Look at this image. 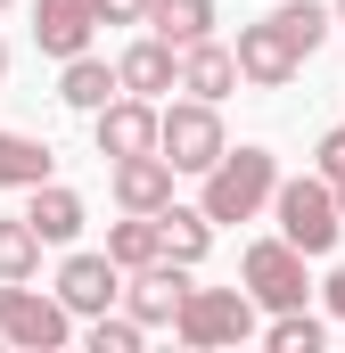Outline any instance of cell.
<instances>
[{
  "instance_id": "6da1fadb",
  "label": "cell",
  "mask_w": 345,
  "mask_h": 353,
  "mask_svg": "<svg viewBox=\"0 0 345 353\" xmlns=\"http://www.w3.org/2000/svg\"><path fill=\"white\" fill-rule=\"evenodd\" d=\"M329 33H337V25H329V8H321V0H279L271 17L239 25V41H230L239 83H255V90H288L296 74H304V58H313Z\"/></svg>"
},
{
  "instance_id": "7a4b0ae2",
  "label": "cell",
  "mask_w": 345,
  "mask_h": 353,
  "mask_svg": "<svg viewBox=\"0 0 345 353\" xmlns=\"http://www.w3.org/2000/svg\"><path fill=\"white\" fill-rule=\"evenodd\" d=\"M197 181H206L197 189V214L206 222H255L263 205H271V189H279V157L271 148H222Z\"/></svg>"
},
{
  "instance_id": "3957f363",
  "label": "cell",
  "mask_w": 345,
  "mask_h": 353,
  "mask_svg": "<svg viewBox=\"0 0 345 353\" xmlns=\"http://www.w3.org/2000/svg\"><path fill=\"white\" fill-rule=\"evenodd\" d=\"M172 337H181V345H197V353L247 345V337H255V296H247V288H181Z\"/></svg>"
},
{
  "instance_id": "277c9868",
  "label": "cell",
  "mask_w": 345,
  "mask_h": 353,
  "mask_svg": "<svg viewBox=\"0 0 345 353\" xmlns=\"http://www.w3.org/2000/svg\"><path fill=\"white\" fill-rule=\"evenodd\" d=\"M271 222H279V239H288L304 263H313V255H329V247L345 239L337 197H329V181H321V173H313V181H304V173L279 181V189H271Z\"/></svg>"
},
{
  "instance_id": "5b68a950",
  "label": "cell",
  "mask_w": 345,
  "mask_h": 353,
  "mask_svg": "<svg viewBox=\"0 0 345 353\" xmlns=\"http://www.w3.org/2000/svg\"><path fill=\"white\" fill-rule=\"evenodd\" d=\"M222 148H230V132H222V107L214 99H172V107H157V157H165L172 173H206Z\"/></svg>"
},
{
  "instance_id": "8992f818",
  "label": "cell",
  "mask_w": 345,
  "mask_h": 353,
  "mask_svg": "<svg viewBox=\"0 0 345 353\" xmlns=\"http://www.w3.org/2000/svg\"><path fill=\"white\" fill-rule=\"evenodd\" d=\"M0 337L25 345V353H58L75 337V312L58 296H41L33 279H0Z\"/></svg>"
},
{
  "instance_id": "52a82bcc",
  "label": "cell",
  "mask_w": 345,
  "mask_h": 353,
  "mask_svg": "<svg viewBox=\"0 0 345 353\" xmlns=\"http://www.w3.org/2000/svg\"><path fill=\"white\" fill-rule=\"evenodd\" d=\"M239 288L255 296V312H296V304L313 296V279H304V255H296L288 239H255V247L239 255Z\"/></svg>"
},
{
  "instance_id": "ba28073f",
  "label": "cell",
  "mask_w": 345,
  "mask_h": 353,
  "mask_svg": "<svg viewBox=\"0 0 345 353\" xmlns=\"http://www.w3.org/2000/svg\"><path fill=\"white\" fill-rule=\"evenodd\" d=\"M181 288H189V271L157 255V263L124 271V296H115V304H124L140 329H172V312H181Z\"/></svg>"
},
{
  "instance_id": "9c48e42d",
  "label": "cell",
  "mask_w": 345,
  "mask_h": 353,
  "mask_svg": "<svg viewBox=\"0 0 345 353\" xmlns=\"http://www.w3.org/2000/svg\"><path fill=\"white\" fill-rule=\"evenodd\" d=\"M90 140H99V157H140V148H157V99L115 90V99L90 115Z\"/></svg>"
},
{
  "instance_id": "30bf717a",
  "label": "cell",
  "mask_w": 345,
  "mask_h": 353,
  "mask_svg": "<svg viewBox=\"0 0 345 353\" xmlns=\"http://www.w3.org/2000/svg\"><path fill=\"white\" fill-rule=\"evenodd\" d=\"M50 296H58V304H66L75 321H90V312H107V304L124 296V271L107 263V247H99V255H66V263H58V288H50Z\"/></svg>"
},
{
  "instance_id": "8fae6325",
  "label": "cell",
  "mask_w": 345,
  "mask_h": 353,
  "mask_svg": "<svg viewBox=\"0 0 345 353\" xmlns=\"http://www.w3.org/2000/svg\"><path fill=\"white\" fill-rule=\"evenodd\" d=\"M172 181H181V173H172L157 148H140V157H107V189H115L124 214H157V205L172 197Z\"/></svg>"
},
{
  "instance_id": "7c38bea8",
  "label": "cell",
  "mask_w": 345,
  "mask_h": 353,
  "mask_svg": "<svg viewBox=\"0 0 345 353\" xmlns=\"http://www.w3.org/2000/svg\"><path fill=\"white\" fill-rule=\"evenodd\" d=\"M90 33H99V17H90V0H33V41H41V58H83Z\"/></svg>"
},
{
  "instance_id": "4fadbf2b",
  "label": "cell",
  "mask_w": 345,
  "mask_h": 353,
  "mask_svg": "<svg viewBox=\"0 0 345 353\" xmlns=\"http://www.w3.org/2000/svg\"><path fill=\"white\" fill-rule=\"evenodd\" d=\"M25 222H33L41 247H75L90 214H83V197H75L66 181H33V189H25Z\"/></svg>"
},
{
  "instance_id": "5bb4252c",
  "label": "cell",
  "mask_w": 345,
  "mask_h": 353,
  "mask_svg": "<svg viewBox=\"0 0 345 353\" xmlns=\"http://www.w3.org/2000/svg\"><path fill=\"white\" fill-rule=\"evenodd\" d=\"M172 90H189V99H214V107H222V99L239 90V58H230V50L206 33V41H189V50H181V74H172Z\"/></svg>"
},
{
  "instance_id": "9a60e30c",
  "label": "cell",
  "mask_w": 345,
  "mask_h": 353,
  "mask_svg": "<svg viewBox=\"0 0 345 353\" xmlns=\"http://www.w3.org/2000/svg\"><path fill=\"white\" fill-rule=\"evenodd\" d=\"M172 74H181V50H172V41H157V33H140V41L115 58V83L132 90V99H165Z\"/></svg>"
},
{
  "instance_id": "2e32d148",
  "label": "cell",
  "mask_w": 345,
  "mask_h": 353,
  "mask_svg": "<svg viewBox=\"0 0 345 353\" xmlns=\"http://www.w3.org/2000/svg\"><path fill=\"white\" fill-rule=\"evenodd\" d=\"M157 247H165V263H181V271H197L206 263V247H214V222L197 214V205H157Z\"/></svg>"
},
{
  "instance_id": "e0dca14e",
  "label": "cell",
  "mask_w": 345,
  "mask_h": 353,
  "mask_svg": "<svg viewBox=\"0 0 345 353\" xmlns=\"http://www.w3.org/2000/svg\"><path fill=\"white\" fill-rule=\"evenodd\" d=\"M140 33H157V41H172V50H189V41L214 33V0H148V8H140Z\"/></svg>"
},
{
  "instance_id": "ac0fdd59",
  "label": "cell",
  "mask_w": 345,
  "mask_h": 353,
  "mask_svg": "<svg viewBox=\"0 0 345 353\" xmlns=\"http://www.w3.org/2000/svg\"><path fill=\"white\" fill-rule=\"evenodd\" d=\"M115 66H107V58H66V74H58V99H66V107H75V115H99V107H107V99H115Z\"/></svg>"
},
{
  "instance_id": "d6986e66",
  "label": "cell",
  "mask_w": 345,
  "mask_h": 353,
  "mask_svg": "<svg viewBox=\"0 0 345 353\" xmlns=\"http://www.w3.org/2000/svg\"><path fill=\"white\" fill-rule=\"evenodd\" d=\"M50 165H58L50 140H33V132H0V189H33V181H50Z\"/></svg>"
},
{
  "instance_id": "ffe728a7",
  "label": "cell",
  "mask_w": 345,
  "mask_h": 353,
  "mask_svg": "<svg viewBox=\"0 0 345 353\" xmlns=\"http://www.w3.org/2000/svg\"><path fill=\"white\" fill-rule=\"evenodd\" d=\"M165 247H157V214H124L115 230H107V263L115 271H140V263H157Z\"/></svg>"
},
{
  "instance_id": "44dd1931",
  "label": "cell",
  "mask_w": 345,
  "mask_h": 353,
  "mask_svg": "<svg viewBox=\"0 0 345 353\" xmlns=\"http://www.w3.org/2000/svg\"><path fill=\"white\" fill-rule=\"evenodd\" d=\"M33 271H41V239L17 214V222H0V279H33Z\"/></svg>"
},
{
  "instance_id": "7402d4cb",
  "label": "cell",
  "mask_w": 345,
  "mask_h": 353,
  "mask_svg": "<svg viewBox=\"0 0 345 353\" xmlns=\"http://www.w3.org/2000/svg\"><path fill=\"white\" fill-rule=\"evenodd\" d=\"M263 345H271V353H321V321H313L304 304H296V312H271Z\"/></svg>"
},
{
  "instance_id": "603a6c76",
  "label": "cell",
  "mask_w": 345,
  "mask_h": 353,
  "mask_svg": "<svg viewBox=\"0 0 345 353\" xmlns=\"http://www.w3.org/2000/svg\"><path fill=\"white\" fill-rule=\"evenodd\" d=\"M140 337H148V329H140L132 312H115V304L90 312V353H140Z\"/></svg>"
},
{
  "instance_id": "cb8c5ba5",
  "label": "cell",
  "mask_w": 345,
  "mask_h": 353,
  "mask_svg": "<svg viewBox=\"0 0 345 353\" xmlns=\"http://www.w3.org/2000/svg\"><path fill=\"white\" fill-rule=\"evenodd\" d=\"M321 181H329V197H337V222H345V123H337V132H321Z\"/></svg>"
},
{
  "instance_id": "d4e9b609",
  "label": "cell",
  "mask_w": 345,
  "mask_h": 353,
  "mask_svg": "<svg viewBox=\"0 0 345 353\" xmlns=\"http://www.w3.org/2000/svg\"><path fill=\"white\" fill-rule=\"evenodd\" d=\"M140 8H148V0H90L99 25H140Z\"/></svg>"
},
{
  "instance_id": "484cf974",
  "label": "cell",
  "mask_w": 345,
  "mask_h": 353,
  "mask_svg": "<svg viewBox=\"0 0 345 353\" xmlns=\"http://www.w3.org/2000/svg\"><path fill=\"white\" fill-rule=\"evenodd\" d=\"M321 296H329V312H337V321H345V263L329 271V279H321Z\"/></svg>"
},
{
  "instance_id": "4316f807",
  "label": "cell",
  "mask_w": 345,
  "mask_h": 353,
  "mask_svg": "<svg viewBox=\"0 0 345 353\" xmlns=\"http://www.w3.org/2000/svg\"><path fill=\"white\" fill-rule=\"evenodd\" d=\"M329 25H337V33H345V0H337V8H329Z\"/></svg>"
},
{
  "instance_id": "83f0119b",
  "label": "cell",
  "mask_w": 345,
  "mask_h": 353,
  "mask_svg": "<svg viewBox=\"0 0 345 353\" xmlns=\"http://www.w3.org/2000/svg\"><path fill=\"white\" fill-rule=\"evenodd\" d=\"M0 83H8V41H0Z\"/></svg>"
},
{
  "instance_id": "f1b7e54d",
  "label": "cell",
  "mask_w": 345,
  "mask_h": 353,
  "mask_svg": "<svg viewBox=\"0 0 345 353\" xmlns=\"http://www.w3.org/2000/svg\"><path fill=\"white\" fill-rule=\"evenodd\" d=\"M0 8H8V0H0Z\"/></svg>"
}]
</instances>
